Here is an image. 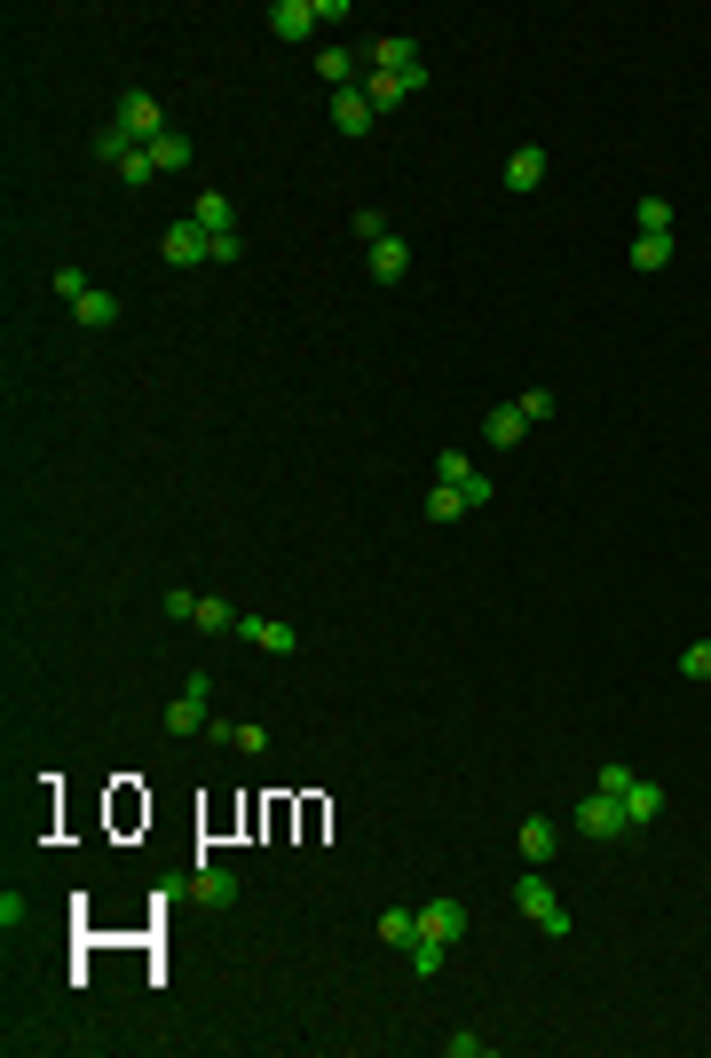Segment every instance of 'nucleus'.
I'll use <instances>...</instances> for the list:
<instances>
[{"label": "nucleus", "mask_w": 711, "mask_h": 1058, "mask_svg": "<svg viewBox=\"0 0 711 1058\" xmlns=\"http://www.w3.org/2000/svg\"><path fill=\"white\" fill-rule=\"evenodd\" d=\"M514 908H521L546 940H569V908H561V893L546 885V870H530V861H521V877H514Z\"/></svg>", "instance_id": "nucleus-1"}, {"label": "nucleus", "mask_w": 711, "mask_h": 1058, "mask_svg": "<svg viewBox=\"0 0 711 1058\" xmlns=\"http://www.w3.org/2000/svg\"><path fill=\"white\" fill-rule=\"evenodd\" d=\"M348 17V0H277L269 9V32L277 40H309L316 24H341Z\"/></svg>", "instance_id": "nucleus-2"}, {"label": "nucleus", "mask_w": 711, "mask_h": 1058, "mask_svg": "<svg viewBox=\"0 0 711 1058\" xmlns=\"http://www.w3.org/2000/svg\"><path fill=\"white\" fill-rule=\"evenodd\" d=\"M111 127L134 134V142H159V134H166V111H159V95H151V87H127L119 104H111Z\"/></svg>", "instance_id": "nucleus-3"}, {"label": "nucleus", "mask_w": 711, "mask_h": 1058, "mask_svg": "<svg viewBox=\"0 0 711 1058\" xmlns=\"http://www.w3.org/2000/svg\"><path fill=\"white\" fill-rule=\"evenodd\" d=\"M633 822H625V798H608V790H585L578 798V838H593V845H616Z\"/></svg>", "instance_id": "nucleus-4"}, {"label": "nucleus", "mask_w": 711, "mask_h": 1058, "mask_svg": "<svg viewBox=\"0 0 711 1058\" xmlns=\"http://www.w3.org/2000/svg\"><path fill=\"white\" fill-rule=\"evenodd\" d=\"M356 87H364V104H371V111H403L411 95L427 87V64H411V72H364Z\"/></svg>", "instance_id": "nucleus-5"}, {"label": "nucleus", "mask_w": 711, "mask_h": 1058, "mask_svg": "<svg viewBox=\"0 0 711 1058\" xmlns=\"http://www.w3.org/2000/svg\"><path fill=\"white\" fill-rule=\"evenodd\" d=\"M206 695H214V680H206V671H190L182 695L166 703V735H198V727H206Z\"/></svg>", "instance_id": "nucleus-6"}, {"label": "nucleus", "mask_w": 711, "mask_h": 1058, "mask_svg": "<svg viewBox=\"0 0 711 1058\" xmlns=\"http://www.w3.org/2000/svg\"><path fill=\"white\" fill-rule=\"evenodd\" d=\"M435 483H451L466 506H491V498H498V490H491V474H483V466H466L459 451H443V458H435Z\"/></svg>", "instance_id": "nucleus-7"}, {"label": "nucleus", "mask_w": 711, "mask_h": 1058, "mask_svg": "<svg viewBox=\"0 0 711 1058\" xmlns=\"http://www.w3.org/2000/svg\"><path fill=\"white\" fill-rule=\"evenodd\" d=\"M159 253H166L174 269H198V261H214V237H206L198 222H174V229L159 237Z\"/></svg>", "instance_id": "nucleus-8"}, {"label": "nucleus", "mask_w": 711, "mask_h": 1058, "mask_svg": "<svg viewBox=\"0 0 711 1058\" xmlns=\"http://www.w3.org/2000/svg\"><path fill=\"white\" fill-rule=\"evenodd\" d=\"M332 127H341L348 142H364V134L379 127V111L364 104V87H332Z\"/></svg>", "instance_id": "nucleus-9"}, {"label": "nucleus", "mask_w": 711, "mask_h": 1058, "mask_svg": "<svg viewBox=\"0 0 711 1058\" xmlns=\"http://www.w3.org/2000/svg\"><path fill=\"white\" fill-rule=\"evenodd\" d=\"M237 640H254V648H269V656H293L301 648V633L284 616H237Z\"/></svg>", "instance_id": "nucleus-10"}, {"label": "nucleus", "mask_w": 711, "mask_h": 1058, "mask_svg": "<svg viewBox=\"0 0 711 1058\" xmlns=\"http://www.w3.org/2000/svg\"><path fill=\"white\" fill-rule=\"evenodd\" d=\"M237 893H246V885H237V870H214V861L190 870V900H198V908H229Z\"/></svg>", "instance_id": "nucleus-11"}, {"label": "nucleus", "mask_w": 711, "mask_h": 1058, "mask_svg": "<svg viewBox=\"0 0 711 1058\" xmlns=\"http://www.w3.org/2000/svg\"><path fill=\"white\" fill-rule=\"evenodd\" d=\"M72 316H79V332H111V324L127 316V301H119V293H104V284H87V293L72 301Z\"/></svg>", "instance_id": "nucleus-12"}, {"label": "nucleus", "mask_w": 711, "mask_h": 1058, "mask_svg": "<svg viewBox=\"0 0 711 1058\" xmlns=\"http://www.w3.org/2000/svg\"><path fill=\"white\" fill-rule=\"evenodd\" d=\"M419 940H443V948L466 940V908H459V900H427V908H419Z\"/></svg>", "instance_id": "nucleus-13"}, {"label": "nucleus", "mask_w": 711, "mask_h": 1058, "mask_svg": "<svg viewBox=\"0 0 711 1058\" xmlns=\"http://www.w3.org/2000/svg\"><path fill=\"white\" fill-rule=\"evenodd\" d=\"M364 261H371V284H403V277H411V246H403V237H379V246H364Z\"/></svg>", "instance_id": "nucleus-14"}, {"label": "nucleus", "mask_w": 711, "mask_h": 1058, "mask_svg": "<svg viewBox=\"0 0 711 1058\" xmlns=\"http://www.w3.org/2000/svg\"><path fill=\"white\" fill-rule=\"evenodd\" d=\"M538 182H546V151H538V142H521V151L506 159V190H514V198H530Z\"/></svg>", "instance_id": "nucleus-15"}, {"label": "nucleus", "mask_w": 711, "mask_h": 1058, "mask_svg": "<svg viewBox=\"0 0 711 1058\" xmlns=\"http://www.w3.org/2000/svg\"><path fill=\"white\" fill-rule=\"evenodd\" d=\"M553 853H561V830L546 822V813H530V822H521V861H530V870H546Z\"/></svg>", "instance_id": "nucleus-16"}, {"label": "nucleus", "mask_w": 711, "mask_h": 1058, "mask_svg": "<svg viewBox=\"0 0 711 1058\" xmlns=\"http://www.w3.org/2000/svg\"><path fill=\"white\" fill-rule=\"evenodd\" d=\"M521 435H530V419H521V403H498V411L483 419V443H491V451H514Z\"/></svg>", "instance_id": "nucleus-17"}, {"label": "nucleus", "mask_w": 711, "mask_h": 1058, "mask_svg": "<svg viewBox=\"0 0 711 1058\" xmlns=\"http://www.w3.org/2000/svg\"><path fill=\"white\" fill-rule=\"evenodd\" d=\"M190 222H198L206 237H229V229H237V206H229V190H206V198L190 206Z\"/></svg>", "instance_id": "nucleus-18"}, {"label": "nucleus", "mask_w": 711, "mask_h": 1058, "mask_svg": "<svg viewBox=\"0 0 711 1058\" xmlns=\"http://www.w3.org/2000/svg\"><path fill=\"white\" fill-rule=\"evenodd\" d=\"M419 64V40H371L364 47V72H411Z\"/></svg>", "instance_id": "nucleus-19"}, {"label": "nucleus", "mask_w": 711, "mask_h": 1058, "mask_svg": "<svg viewBox=\"0 0 711 1058\" xmlns=\"http://www.w3.org/2000/svg\"><path fill=\"white\" fill-rule=\"evenodd\" d=\"M356 72H364L356 47H324V56H316V79H324V87H356Z\"/></svg>", "instance_id": "nucleus-20"}, {"label": "nucleus", "mask_w": 711, "mask_h": 1058, "mask_svg": "<svg viewBox=\"0 0 711 1058\" xmlns=\"http://www.w3.org/2000/svg\"><path fill=\"white\" fill-rule=\"evenodd\" d=\"M656 813H664V790H656V782H633V790H625V822H633V830H648Z\"/></svg>", "instance_id": "nucleus-21"}, {"label": "nucleus", "mask_w": 711, "mask_h": 1058, "mask_svg": "<svg viewBox=\"0 0 711 1058\" xmlns=\"http://www.w3.org/2000/svg\"><path fill=\"white\" fill-rule=\"evenodd\" d=\"M379 940H388V948H411L419 940V917H411V908H379V925H371Z\"/></svg>", "instance_id": "nucleus-22"}, {"label": "nucleus", "mask_w": 711, "mask_h": 1058, "mask_svg": "<svg viewBox=\"0 0 711 1058\" xmlns=\"http://www.w3.org/2000/svg\"><path fill=\"white\" fill-rule=\"evenodd\" d=\"M142 151L159 159V174H174V166H190V134H182V127H166L159 142H142Z\"/></svg>", "instance_id": "nucleus-23"}, {"label": "nucleus", "mask_w": 711, "mask_h": 1058, "mask_svg": "<svg viewBox=\"0 0 711 1058\" xmlns=\"http://www.w3.org/2000/svg\"><path fill=\"white\" fill-rule=\"evenodd\" d=\"M633 269H640V277L672 269V237H633Z\"/></svg>", "instance_id": "nucleus-24"}, {"label": "nucleus", "mask_w": 711, "mask_h": 1058, "mask_svg": "<svg viewBox=\"0 0 711 1058\" xmlns=\"http://www.w3.org/2000/svg\"><path fill=\"white\" fill-rule=\"evenodd\" d=\"M190 624H198V633H237V608H229L222 593H206V601H198V616H190Z\"/></svg>", "instance_id": "nucleus-25"}, {"label": "nucleus", "mask_w": 711, "mask_h": 1058, "mask_svg": "<svg viewBox=\"0 0 711 1058\" xmlns=\"http://www.w3.org/2000/svg\"><path fill=\"white\" fill-rule=\"evenodd\" d=\"M633 214H640V237H672V222H680V214H672V198H640Z\"/></svg>", "instance_id": "nucleus-26"}, {"label": "nucleus", "mask_w": 711, "mask_h": 1058, "mask_svg": "<svg viewBox=\"0 0 711 1058\" xmlns=\"http://www.w3.org/2000/svg\"><path fill=\"white\" fill-rule=\"evenodd\" d=\"M119 182H127V190H151V182H159V159H151V151H127V159H119Z\"/></svg>", "instance_id": "nucleus-27"}, {"label": "nucleus", "mask_w": 711, "mask_h": 1058, "mask_svg": "<svg viewBox=\"0 0 711 1058\" xmlns=\"http://www.w3.org/2000/svg\"><path fill=\"white\" fill-rule=\"evenodd\" d=\"M127 151H142L134 134H119V127H95V159H104V166H119Z\"/></svg>", "instance_id": "nucleus-28"}, {"label": "nucleus", "mask_w": 711, "mask_h": 1058, "mask_svg": "<svg viewBox=\"0 0 711 1058\" xmlns=\"http://www.w3.org/2000/svg\"><path fill=\"white\" fill-rule=\"evenodd\" d=\"M403 956H411V972H419V980H435V972H443V956H451V948H443V940H411V948H403Z\"/></svg>", "instance_id": "nucleus-29"}, {"label": "nucleus", "mask_w": 711, "mask_h": 1058, "mask_svg": "<svg viewBox=\"0 0 711 1058\" xmlns=\"http://www.w3.org/2000/svg\"><path fill=\"white\" fill-rule=\"evenodd\" d=\"M443 1058H491V1035L459 1027V1035H443Z\"/></svg>", "instance_id": "nucleus-30"}, {"label": "nucleus", "mask_w": 711, "mask_h": 1058, "mask_svg": "<svg viewBox=\"0 0 711 1058\" xmlns=\"http://www.w3.org/2000/svg\"><path fill=\"white\" fill-rule=\"evenodd\" d=\"M633 782H640V775H633V766H625V758H608V766H601V775H593V790H608V798H625Z\"/></svg>", "instance_id": "nucleus-31"}, {"label": "nucleus", "mask_w": 711, "mask_h": 1058, "mask_svg": "<svg viewBox=\"0 0 711 1058\" xmlns=\"http://www.w3.org/2000/svg\"><path fill=\"white\" fill-rule=\"evenodd\" d=\"M348 229L364 237V246H379V237H388V214H379V206H356V214H348Z\"/></svg>", "instance_id": "nucleus-32"}, {"label": "nucleus", "mask_w": 711, "mask_h": 1058, "mask_svg": "<svg viewBox=\"0 0 711 1058\" xmlns=\"http://www.w3.org/2000/svg\"><path fill=\"white\" fill-rule=\"evenodd\" d=\"M680 680H711V640H688V648H680Z\"/></svg>", "instance_id": "nucleus-33"}, {"label": "nucleus", "mask_w": 711, "mask_h": 1058, "mask_svg": "<svg viewBox=\"0 0 711 1058\" xmlns=\"http://www.w3.org/2000/svg\"><path fill=\"white\" fill-rule=\"evenodd\" d=\"M521 419L546 427V419H553V388H530V396H521Z\"/></svg>", "instance_id": "nucleus-34"}, {"label": "nucleus", "mask_w": 711, "mask_h": 1058, "mask_svg": "<svg viewBox=\"0 0 711 1058\" xmlns=\"http://www.w3.org/2000/svg\"><path fill=\"white\" fill-rule=\"evenodd\" d=\"M24 908H32V900H24L17 885H9V893H0V932H17V925H24Z\"/></svg>", "instance_id": "nucleus-35"}, {"label": "nucleus", "mask_w": 711, "mask_h": 1058, "mask_svg": "<svg viewBox=\"0 0 711 1058\" xmlns=\"http://www.w3.org/2000/svg\"><path fill=\"white\" fill-rule=\"evenodd\" d=\"M47 284H56V301H64V309H72L79 293H87V277H79V269H56V277H47Z\"/></svg>", "instance_id": "nucleus-36"}, {"label": "nucleus", "mask_w": 711, "mask_h": 1058, "mask_svg": "<svg viewBox=\"0 0 711 1058\" xmlns=\"http://www.w3.org/2000/svg\"><path fill=\"white\" fill-rule=\"evenodd\" d=\"M166 616L190 624V616H198V593H190V585H166Z\"/></svg>", "instance_id": "nucleus-37"}, {"label": "nucleus", "mask_w": 711, "mask_h": 1058, "mask_svg": "<svg viewBox=\"0 0 711 1058\" xmlns=\"http://www.w3.org/2000/svg\"><path fill=\"white\" fill-rule=\"evenodd\" d=\"M229 261H246V237H237V229H229V237H214V269H229Z\"/></svg>", "instance_id": "nucleus-38"}]
</instances>
